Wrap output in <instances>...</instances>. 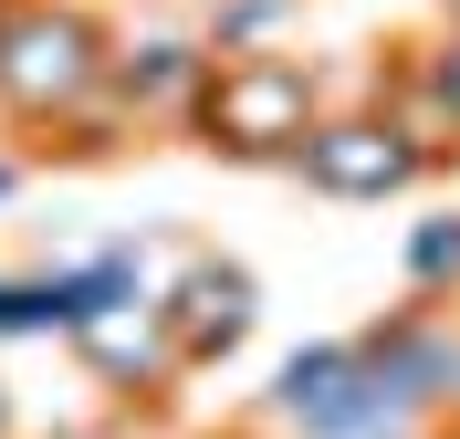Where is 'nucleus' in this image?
<instances>
[{
  "label": "nucleus",
  "mask_w": 460,
  "mask_h": 439,
  "mask_svg": "<svg viewBox=\"0 0 460 439\" xmlns=\"http://www.w3.org/2000/svg\"><path fill=\"white\" fill-rule=\"evenodd\" d=\"M22 178H31V168H22V157H0V209L22 199Z\"/></svg>",
  "instance_id": "obj_12"
},
{
  "label": "nucleus",
  "mask_w": 460,
  "mask_h": 439,
  "mask_svg": "<svg viewBox=\"0 0 460 439\" xmlns=\"http://www.w3.org/2000/svg\"><path fill=\"white\" fill-rule=\"evenodd\" d=\"M157 314H168V346L189 377H209V366H230V356L261 335V272L230 262V251H178V272L157 283Z\"/></svg>",
  "instance_id": "obj_4"
},
{
  "label": "nucleus",
  "mask_w": 460,
  "mask_h": 439,
  "mask_svg": "<svg viewBox=\"0 0 460 439\" xmlns=\"http://www.w3.org/2000/svg\"><path fill=\"white\" fill-rule=\"evenodd\" d=\"M31 335H63L53 272H0V346H31Z\"/></svg>",
  "instance_id": "obj_10"
},
{
  "label": "nucleus",
  "mask_w": 460,
  "mask_h": 439,
  "mask_svg": "<svg viewBox=\"0 0 460 439\" xmlns=\"http://www.w3.org/2000/svg\"><path fill=\"white\" fill-rule=\"evenodd\" d=\"M115 22L94 0H11L0 11V126L11 136H63L105 94Z\"/></svg>",
  "instance_id": "obj_2"
},
{
  "label": "nucleus",
  "mask_w": 460,
  "mask_h": 439,
  "mask_svg": "<svg viewBox=\"0 0 460 439\" xmlns=\"http://www.w3.org/2000/svg\"><path fill=\"white\" fill-rule=\"evenodd\" d=\"M398 293H408V303H460V209L408 220V241H398Z\"/></svg>",
  "instance_id": "obj_8"
},
{
  "label": "nucleus",
  "mask_w": 460,
  "mask_h": 439,
  "mask_svg": "<svg viewBox=\"0 0 460 439\" xmlns=\"http://www.w3.org/2000/svg\"><path fill=\"white\" fill-rule=\"evenodd\" d=\"M53 439H84V429H53Z\"/></svg>",
  "instance_id": "obj_16"
},
{
  "label": "nucleus",
  "mask_w": 460,
  "mask_h": 439,
  "mask_svg": "<svg viewBox=\"0 0 460 439\" xmlns=\"http://www.w3.org/2000/svg\"><path fill=\"white\" fill-rule=\"evenodd\" d=\"M220 439H272V429H261V418H241V429H220Z\"/></svg>",
  "instance_id": "obj_14"
},
{
  "label": "nucleus",
  "mask_w": 460,
  "mask_h": 439,
  "mask_svg": "<svg viewBox=\"0 0 460 439\" xmlns=\"http://www.w3.org/2000/svg\"><path fill=\"white\" fill-rule=\"evenodd\" d=\"M0 439H22V408H11V387H0Z\"/></svg>",
  "instance_id": "obj_13"
},
{
  "label": "nucleus",
  "mask_w": 460,
  "mask_h": 439,
  "mask_svg": "<svg viewBox=\"0 0 460 439\" xmlns=\"http://www.w3.org/2000/svg\"><path fill=\"white\" fill-rule=\"evenodd\" d=\"M199 74H209V42H199V31H178V22L115 31V53H105V94H115L137 126H178V116H189V94H199Z\"/></svg>",
  "instance_id": "obj_6"
},
{
  "label": "nucleus",
  "mask_w": 460,
  "mask_h": 439,
  "mask_svg": "<svg viewBox=\"0 0 460 439\" xmlns=\"http://www.w3.org/2000/svg\"><path fill=\"white\" fill-rule=\"evenodd\" d=\"M324 116V74L304 53H209L178 136L220 168H293V146Z\"/></svg>",
  "instance_id": "obj_1"
},
{
  "label": "nucleus",
  "mask_w": 460,
  "mask_h": 439,
  "mask_svg": "<svg viewBox=\"0 0 460 439\" xmlns=\"http://www.w3.org/2000/svg\"><path fill=\"white\" fill-rule=\"evenodd\" d=\"M0 11H11V0H0Z\"/></svg>",
  "instance_id": "obj_17"
},
{
  "label": "nucleus",
  "mask_w": 460,
  "mask_h": 439,
  "mask_svg": "<svg viewBox=\"0 0 460 439\" xmlns=\"http://www.w3.org/2000/svg\"><path fill=\"white\" fill-rule=\"evenodd\" d=\"M74 366H84L94 387H115V408H137V418H157L189 387V366H178V346H168V314H157V293H115V303H94L74 335Z\"/></svg>",
  "instance_id": "obj_5"
},
{
  "label": "nucleus",
  "mask_w": 460,
  "mask_h": 439,
  "mask_svg": "<svg viewBox=\"0 0 460 439\" xmlns=\"http://www.w3.org/2000/svg\"><path fill=\"white\" fill-rule=\"evenodd\" d=\"M439 31H460V0H439Z\"/></svg>",
  "instance_id": "obj_15"
},
{
  "label": "nucleus",
  "mask_w": 460,
  "mask_h": 439,
  "mask_svg": "<svg viewBox=\"0 0 460 439\" xmlns=\"http://www.w3.org/2000/svg\"><path fill=\"white\" fill-rule=\"evenodd\" d=\"M419 74H429V94L460 116V31H429V42H419Z\"/></svg>",
  "instance_id": "obj_11"
},
{
  "label": "nucleus",
  "mask_w": 460,
  "mask_h": 439,
  "mask_svg": "<svg viewBox=\"0 0 460 439\" xmlns=\"http://www.w3.org/2000/svg\"><path fill=\"white\" fill-rule=\"evenodd\" d=\"M283 178H304L314 199H345V209H367V199H408L419 178H439L429 157H419V136H408L387 105H324L314 116V136L293 146V168Z\"/></svg>",
  "instance_id": "obj_3"
},
{
  "label": "nucleus",
  "mask_w": 460,
  "mask_h": 439,
  "mask_svg": "<svg viewBox=\"0 0 460 439\" xmlns=\"http://www.w3.org/2000/svg\"><path fill=\"white\" fill-rule=\"evenodd\" d=\"M376 105H387V116H398L408 136H419V157H429V168H460V116H450V105L429 94V74H419V53L376 74Z\"/></svg>",
  "instance_id": "obj_7"
},
{
  "label": "nucleus",
  "mask_w": 460,
  "mask_h": 439,
  "mask_svg": "<svg viewBox=\"0 0 460 439\" xmlns=\"http://www.w3.org/2000/svg\"><path fill=\"white\" fill-rule=\"evenodd\" d=\"M293 22H304V0H209L189 31H199L209 53H283Z\"/></svg>",
  "instance_id": "obj_9"
}]
</instances>
